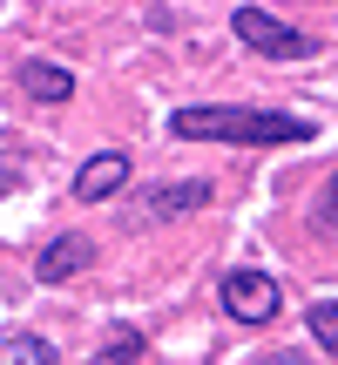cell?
<instances>
[{
	"label": "cell",
	"instance_id": "6da1fadb",
	"mask_svg": "<svg viewBox=\"0 0 338 365\" xmlns=\"http://www.w3.org/2000/svg\"><path fill=\"white\" fill-rule=\"evenodd\" d=\"M169 135L183 143H244V149H277V143H312V122L285 115V108H237V102H203V108H176Z\"/></svg>",
	"mask_w": 338,
	"mask_h": 365
},
{
	"label": "cell",
	"instance_id": "7a4b0ae2",
	"mask_svg": "<svg viewBox=\"0 0 338 365\" xmlns=\"http://www.w3.org/2000/svg\"><path fill=\"white\" fill-rule=\"evenodd\" d=\"M230 27H237L244 48L264 54V61H312L318 54V41L304 34V27H285L271 7H230Z\"/></svg>",
	"mask_w": 338,
	"mask_h": 365
},
{
	"label": "cell",
	"instance_id": "3957f363",
	"mask_svg": "<svg viewBox=\"0 0 338 365\" xmlns=\"http://www.w3.org/2000/svg\"><path fill=\"white\" fill-rule=\"evenodd\" d=\"M223 312H230L237 325H271V318L285 312V291L264 271H230L223 277Z\"/></svg>",
	"mask_w": 338,
	"mask_h": 365
},
{
	"label": "cell",
	"instance_id": "277c9868",
	"mask_svg": "<svg viewBox=\"0 0 338 365\" xmlns=\"http://www.w3.org/2000/svg\"><path fill=\"white\" fill-rule=\"evenodd\" d=\"M116 190H129V156H122V149H102V156H88L75 170V196L81 203H108Z\"/></svg>",
	"mask_w": 338,
	"mask_h": 365
},
{
	"label": "cell",
	"instance_id": "5b68a950",
	"mask_svg": "<svg viewBox=\"0 0 338 365\" xmlns=\"http://www.w3.org/2000/svg\"><path fill=\"white\" fill-rule=\"evenodd\" d=\"M88 264H95V244H88V237H54V244L34 257V277H41V284H61V277L88 271Z\"/></svg>",
	"mask_w": 338,
	"mask_h": 365
},
{
	"label": "cell",
	"instance_id": "8992f818",
	"mask_svg": "<svg viewBox=\"0 0 338 365\" xmlns=\"http://www.w3.org/2000/svg\"><path fill=\"white\" fill-rule=\"evenodd\" d=\"M203 203H210V182H203V176L149 190V217H190V210H203Z\"/></svg>",
	"mask_w": 338,
	"mask_h": 365
},
{
	"label": "cell",
	"instance_id": "52a82bcc",
	"mask_svg": "<svg viewBox=\"0 0 338 365\" xmlns=\"http://www.w3.org/2000/svg\"><path fill=\"white\" fill-rule=\"evenodd\" d=\"M21 88L34 95V102H68V95H75V75H68L61 61H21Z\"/></svg>",
	"mask_w": 338,
	"mask_h": 365
},
{
	"label": "cell",
	"instance_id": "ba28073f",
	"mask_svg": "<svg viewBox=\"0 0 338 365\" xmlns=\"http://www.w3.org/2000/svg\"><path fill=\"white\" fill-rule=\"evenodd\" d=\"M143 352H149V339H143V331H129V325H122V331H108V339H102V352H95L88 365H135Z\"/></svg>",
	"mask_w": 338,
	"mask_h": 365
},
{
	"label": "cell",
	"instance_id": "9c48e42d",
	"mask_svg": "<svg viewBox=\"0 0 338 365\" xmlns=\"http://www.w3.org/2000/svg\"><path fill=\"white\" fill-rule=\"evenodd\" d=\"M0 365H54V345L34 331H14V339H0Z\"/></svg>",
	"mask_w": 338,
	"mask_h": 365
},
{
	"label": "cell",
	"instance_id": "30bf717a",
	"mask_svg": "<svg viewBox=\"0 0 338 365\" xmlns=\"http://www.w3.org/2000/svg\"><path fill=\"white\" fill-rule=\"evenodd\" d=\"M304 325H312L318 352H332V359H338V304H332V298H318L312 312H304Z\"/></svg>",
	"mask_w": 338,
	"mask_h": 365
},
{
	"label": "cell",
	"instance_id": "8fae6325",
	"mask_svg": "<svg viewBox=\"0 0 338 365\" xmlns=\"http://www.w3.org/2000/svg\"><path fill=\"white\" fill-rule=\"evenodd\" d=\"M318 223H338V176L325 182V203H318Z\"/></svg>",
	"mask_w": 338,
	"mask_h": 365
},
{
	"label": "cell",
	"instance_id": "7c38bea8",
	"mask_svg": "<svg viewBox=\"0 0 338 365\" xmlns=\"http://www.w3.org/2000/svg\"><path fill=\"white\" fill-rule=\"evenodd\" d=\"M250 365H312V359H298V352H257Z\"/></svg>",
	"mask_w": 338,
	"mask_h": 365
}]
</instances>
